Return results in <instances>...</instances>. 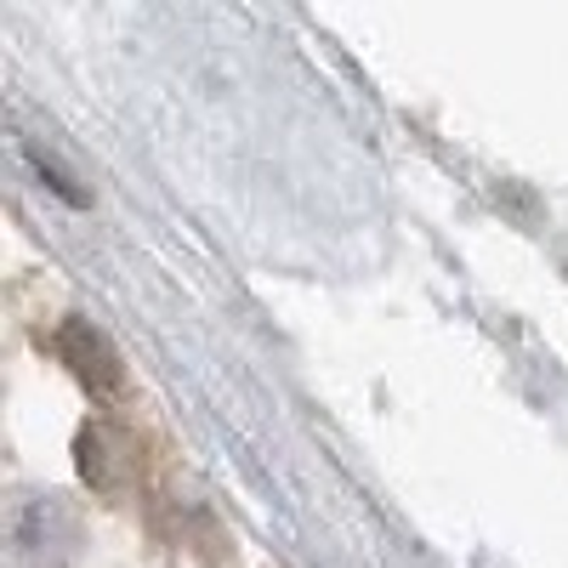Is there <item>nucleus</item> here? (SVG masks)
Returning a JSON list of instances; mask_svg holds the SVG:
<instances>
[{"label": "nucleus", "instance_id": "nucleus-1", "mask_svg": "<svg viewBox=\"0 0 568 568\" xmlns=\"http://www.w3.org/2000/svg\"><path fill=\"white\" fill-rule=\"evenodd\" d=\"M52 347H58V358L74 369V382L91 387L98 398L125 393V364H120L114 342H109L91 318H63V324H58V336H52Z\"/></svg>", "mask_w": 568, "mask_h": 568}, {"label": "nucleus", "instance_id": "nucleus-2", "mask_svg": "<svg viewBox=\"0 0 568 568\" xmlns=\"http://www.w3.org/2000/svg\"><path fill=\"white\" fill-rule=\"evenodd\" d=\"M74 455H80V478L98 495H125L131 478H136V438L125 433V426H114V420L80 426Z\"/></svg>", "mask_w": 568, "mask_h": 568}]
</instances>
